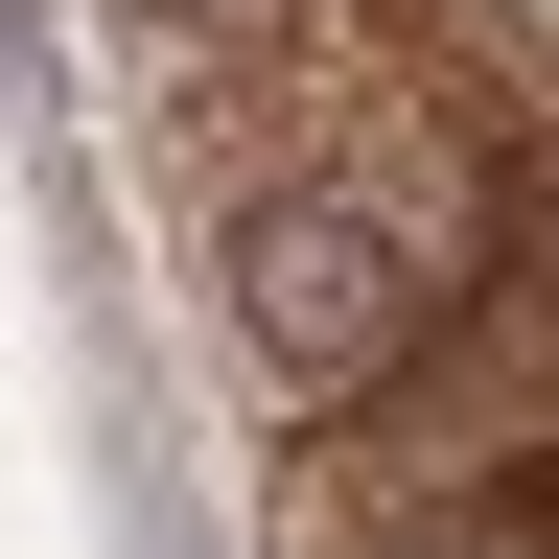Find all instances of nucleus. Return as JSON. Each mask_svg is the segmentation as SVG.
<instances>
[{
    "mask_svg": "<svg viewBox=\"0 0 559 559\" xmlns=\"http://www.w3.org/2000/svg\"><path fill=\"white\" fill-rule=\"evenodd\" d=\"M466 280H489V210H466V164H443L419 117L304 140V164L234 210V349H257V396H280V419L396 396L419 349L466 326Z\"/></svg>",
    "mask_w": 559,
    "mask_h": 559,
    "instance_id": "obj_1",
    "label": "nucleus"
},
{
    "mask_svg": "<svg viewBox=\"0 0 559 559\" xmlns=\"http://www.w3.org/2000/svg\"><path fill=\"white\" fill-rule=\"evenodd\" d=\"M419 24H443V47L489 70V94H536V0H419Z\"/></svg>",
    "mask_w": 559,
    "mask_h": 559,
    "instance_id": "obj_2",
    "label": "nucleus"
},
{
    "mask_svg": "<svg viewBox=\"0 0 559 559\" xmlns=\"http://www.w3.org/2000/svg\"><path fill=\"white\" fill-rule=\"evenodd\" d=\"M396 559H536V536H513V513H489V536H466V513H419V536H396Z\"/></svg>",
    "mask_w": 559,
    "mask_h": 559,
    "instance_id": "obj_3",
    "label": "nucleus"
}]
</instances>
